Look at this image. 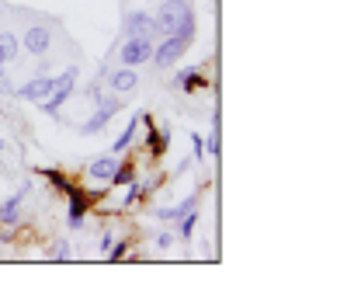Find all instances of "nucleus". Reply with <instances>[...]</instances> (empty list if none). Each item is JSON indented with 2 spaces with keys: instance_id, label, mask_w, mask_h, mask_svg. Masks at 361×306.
Listing matches in <instances>:
<instances>
[{
  "instance_id": "obj_1",
  "label": "nucleus",
  "mask_w": 361,
  "mask_h": 306,
  "mask_svg": "<svg viewBox=\"0 0 361 306\" xmlns=\"http://www.w3.org/2000/svg\"><path fill=\"white\" fill-rule=\"evenodd\" d=\"M188 4L184 0H164L160 4V11L153 14L157 18V35H178V28H180V21L188 18Z\"/></svg>"
},
{
  "instance_id": "obj_2",
  "label": "nucleus",
  "mask_w": 361,
  "mask_h": 306,
  "mask_svg": "<svg viewBox=\"0 0 361 306\" xmlns=\"http://www.w3.org/2000/svg\"><path fill=\"white\" fill-rule=\"evenodd\" d=\"M73 84H77V66L63 70V73L52 81V90H49V98L42 101V112H45V115H56V112L63 108V101L73 94Z\"/></svg>"
},
{
  "instance_id": "obj_3",
  "label": "nucleus",
  "mask_w": 361,
  "mask_h": 306,
  "mask_svg": "<svg viewBox=\"0 0 361 306\" xmlns=\"http://www.w3.org/2000/svg\"><path fill=\"white\" fill-rule=\"evenodd\" d=\"M118 56H122V66H139L153 59V35H126Z\"/></svg>"
},
{
  "instance_id": "obj_4",
  "label": "nucleus",
  "mask_w": 361,
  "mask_h": 306,
  "mask_svg": "<svg viewBox=\"0 0 361 306\" xmlns=\"http://www.w3.org/2000/svg\"><path fill=\"white\" fill-rule=\"evenodd\" d=\"M188 45H191V42H188L184 35H164V42L153 49V59H157V66H164V70H167V66L180 63V56L188 52Z\"/></svg>"
},
{
  "instance_id": "obj_5",
  "label": "nucleus",
  "mask_w": 361,
  "mask_h": 306,
  "mask_svg": "<svg viewBox=\"0 0 361 306\" xmlns=\"http://www.w3.org/2000/svg\"><path fill=\"white\" fill-rule=\"evenodd\" d=\"M97 105H101V108H97V112L90 115L87 122L80 126V132H84V136H94V132H101V129H104V126H108V122H111V115L118 112V101H115V98H108V101L101 98Z\"/></svg>"
},
{
  "instance_id": "obj_6",
  "label": "nucleus",
  "mask_w": 361,
  "mask_h": 306,
  "mask_svg": "<svg viewBox=\"0 0 361 306\" xmlns=\"http://www.w3.org/2000/svg\"><path fill=\"white\" fill-rule=\"evenodd\" d=\"M52 81L56 77H49V73H42V77H35V81H28L25 88H18V90H11L18 101H39L42 105L45 98H49V90H52Z\"/></svg>"
},
{
  "instance_id": "obj_7",
  "label": "nucleus",
  "mask_w": 361,
  "mask_h": 306,
  "mask_svg": "<svg viewBox=\"0 0 361 306\" xmlns=\"http://www.w3.org/2000/svg\"><path fill=\"white\" fill-rule=\"evenodd\" d=\"M126 35H157V18L149 11H129L126 14Z\"/></svg>"
},
{
  "instance_id": "obj_8",
  "label": "nucleus",
  "mask_w": 361,
  "mask_h": 306,
  "mask_svg": "<svg viewBox=\"0 0 361 306\" xmlns=\"http://www.w3.org/2000/svg\"><path fill=\"white\" fill-rule=\"evenodd\" d=\"M21 45H25L32 56H45V52H49V45H52V32L42 28V25H32V28L25 32V42Z\"/></svg>"
},
{
  "instance_id": "obj_9",
  "label": "nucleus",
  "mask_w": 361,
  "mask_h": 306,
  "mask_svg": "<svg viewBox=\"0 0 361 306\" xmlns=\"http://www.w3.org/2000/svg\"><path fill=\"white\" fill-rule=\"evenodd\" d=\"M115 167H118L115 153H104V157L90 160V164H87V175L94 177V181H111V175H115Z\"/></svg>"
},
{
  "instance_id": "obj_10",
  "label": "nucleus",
  "mask_w": 361,
  "mask_h": 306,
  "mask_svg": "<svg viewBox=\"0 0 361 306\" xmlns=\"http://www.w3.org/2000/svg\"><path fill=\"white\" fill-rule=\"evenodd\" d=\"M87 206H90V199H87V192H73L70 195V230H77L80 223H84V213H87Z\"/></svg>"
},
{
  "instance_id": "obj_11",
  "label": "nucleus",
  "mask_w": 361,
  "mask_h": 306,
  "mask_svg": "<svg viewBox=\"0 0 361 306\" xmlns=\"http://www.w3.org/2000/svg\"><path fill=\"white\" fill-rule=\"evenodd\" d=\"M174 88L191 94V90H202V88H209V84H205V77L198 70H180L178 77H174Z\"/></svg>"
},
{
  "instance_id": "obj_12",
  "label": "nucleus",
  "mask_w": 361,
  "mask_h": 306,
  "mask_svg": "<svg viewBox=\"0 0 361 306\" xmlns=\"http://www.w3.org/2000/svg\"><path fill=\"white\" fill-rule=\"evenodd\" d=\"M18 49H21V42L14 39V32H0V66L14 63L18 59Z\"/></svg>"
},
{
  "instance_id": "obj_13",
  "label": "nucleus",
  "mask_w": 361,
  "mask_h": 306,
  "mask_svg": "<svg viewBox=\"0 0 361 306\" xmlns=\"http://www.w3.org/2000/svg\"><path fill=\"white\" fill-rule=\"evenodd\" d=\"M18 206H21V195H11V199L0 206V223H4V226H18V223H21V209H18Z\"/></svg>"
},
{
  "instance_id": "obj_14",
  "label": "nucleus",
  "mask_w": 361,
  "mask_h": 306,
  "mask_svg": "<svg viewBox=\"0 0 361 306\" xmlns=\"http://www.w3.org/2000/svg\"><path fill=\"white\" fill-rule=\"evenodd\" d=\"M135 84H139V77H135L133 66H122V70H118V73L111 77V88L118 90V94H129V90H133Z\"/></svg>"
},
{
  "instance_id": "obj_15",
  "label": "nucleus",
  "mask_w": 361,
  "mask_h": 306,
  "mask_svg": "<svg viewBox=\"0 0 361 306\" xmlns=\"http://www.w3.org/2000/svg\"><path fill=\"white\" fill-rule=\"evenodd\" d=\"M191 209H198V195L184 199L180 206H171V209H157V219H180L184 213H191Z\"/></svg>"
},
{
  "instance_id": "obj_16",
  "label": "nucleus",
  "mask_w": 361,
  "mask_h": 306,
  "mask_svg": "<svg viewBox=\"0 0 361 306\" xmlns=\"http://www.w3.org/2000/svg\"><path fill=\"white\" fill-rule=\"evenodd\" d=\"M135 129H139V115H133V122L126 126V132L111 143V153H122V150H129L133 146V139H135Z\"/></svg>"
},
{
  "instance_id": "obj_17",
  "label": "nucleus",
  "mask_w": 361,
  "mask_h": 306,
  "mask_svg": "<svg viewBox=\"0 0 361 306\" xmlns=\"http://www.w3.org/2000/svg\"><path fill=\"white\" fill-rule=\"evenodd\" d=\"M42 175L49 177V181H52V184H56V188H59L63 195H73V192H77V184H73V181H70L66 175H63V171H56V167H45Z\"/></svg>"
},
{
  "instance_id": "obj_18",
  "label": "nucleus",
  "mask_w": 361,
  "mask_h": 306,
  "mask_svg": "<svg viewBox=\"0 0 361 306\" xmlns=\"http://www.w3.org/2000/svg\"><path fill=\"white\" fill-rule=\"evenodd\" d=\"M135 181V171L129 167V164H118L115 167V175H111V184H133Z\"/></svg>"
},
{
  "instance_id": "obj_19",
  "label": "nucleus",
  "mask_w": 361,
  "mask_h": 306,
  "mask_svg": "<svg viewBox=\"0 0 361 306\" xmlns=\"http://www.w3.org/2000/svg\"><path fill=\"white\" fill-rule=\"evenodd\" d=\"M195 223H198V216H195V209L180 216V226H178V230H180V237H184V240H188V237L195 233Z\"/></svg>"
},
{
  "instance_id": "obj_20",
  "label": "nucleus",
  "mask_w": 361,
  "mask_h": 306,
  "mask_svg": "<svg viewBox=\"0 0 361 306\" xmlns=\"http://www.w3.org/2000/svg\"><path fill=\"white\" fill-rule=\"evenodd\" d=\"M52 261H70V244L66 240H59L56 247H52V254H49Z\"/></svg>"
},
{
  "instance_id": "obj_21",
  "label": "nucleus",
  "mask_w": 361,
  "mask_h": 306,
  "mask_svg": "<svg viewBox=\"0 0 361 306\" xmlns=\"http://www.w3.org/2000/svg\"><path fill=\"white\" fill-rule=\"evenodd\" d=\"M126 251H129V244L122 240V244H115V247H111V254H108V258H111V261H122V258H126Z\"/></svg>"
},
{
  "instance_id": "obj_22",
  "label": "nucleus",
  "mask_w": 361,
  "mask_h": 306,
  "mask_svg": "<svg viewBox=\"0 0 361 306\" xmlns=\"http://www.w3.org/2000/svg\"><path fill=\"white\" fill-rule=\"evenodd\" d=\"M191 143H195V157L202 160V153H205V139H202L198 132H191Z\"/></svg>"
},
{
  "instance_id": "obj_23",
  "label": "nucleus",
  "mask_w": 361,
  "mask_h": 306,
  "mask_svg": "<svg viewBox=\"0 0 361 306\" xmlns=\"http://www.w3.org/2000/svg\"><path fill=\"white\" fill-rule=\"evenodd\" d=\"M171 244H174V237H171V233H160V237H157V247H160V251H167Z\"/></svg>"
},
{
  "instance_id": "obj_24",
  "label": "nucleus",
  "mask_w": 361,
  "mask_h": 306,
  "mask_svg": "<svg viewBox=\"0 0 361 306\" xmlns=\"http://www.w3.org/2000/svg\"><path fill=\"white\" fill-rule=\"evenodd\" d=\"M139 195H142V188H139V184H133V188H129V195H126V202L133 206V202H139Z\"/></svg>"
},
{
  "instance_id": "obj_25",
  "label": "nucleus",
  "mask_w": 361,
  "mask_h": 306,
  "mask_svg": "<svg viewBox=\"0 0 361 306\" xmlns=\"http://www.w3.org/2000/svg\"><path fill=\"white\" fill-rule=\"evenodd\" d=\"M0 150H4V139H0Z\"/></svg>"
},
{
  "instance_id": "obj_26",
  "label": "nucleus",
  "mask_w": 361,
  "mask_h": 306,
  "mask_svg": "<svg viewBox=\"0 0 361 306\" xmlns=\"http://www.w3.org/2000/svg\"><path fill=\"white\" fill-rule=\"evenodd\" d=\"M0 77H4V66H0Z\"/></svg>"
}]
</instances>
